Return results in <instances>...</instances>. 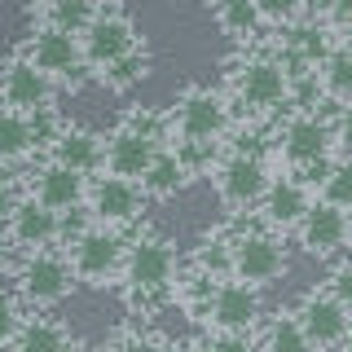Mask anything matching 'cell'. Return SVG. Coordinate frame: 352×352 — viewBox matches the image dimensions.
Wrapping results in <instances>:
<instances>
[{
	"instance_id": "cell-1",
	"label": "cell",
	"mask_w": 352,
	"mask_h": 352,
	"mask_svg": "<svg viewBox=\"0 0 352 352\" xmlns=\"http://www.w3.org/2000/svg\"><path fill=\"white\" fill-rule=\"evenodd\" d=\"M225 97L238 115V128L273 132L291 115L295 80L286 75L278 53L269 44H260V49H242L225 62Z\"/></svg>"
},
{
	"instance_id": "cell-2",
	"label": "cell",
	"mask_w": 352,
	"mask_h": 352,
	"mask_svg": "<svg viewBox=\"0 0 352 352\" xmlns=\"http://www.w3.org/2000/svg\"><path fill=\"white\" fill-rule=\"evenodd\" d=\"M181 256H176V242L154 225H141L137 234L128 238V260H124V291L128 308L141 317H150L154 308L176 304V282H181Z\"/></svg>"
},
{
	"instance_id": "cell-3",
	"label": "cell",
	"mask_w": 352,
	"mask_h": 352,
	"mask_svg": "<svg viewBox=\"0 0 352 352\" xmlns=\"http://www.w3.org/2000/svg\"><path fill=\"white\" fill-rule=\"evenodd\" d=\"M163 119H168V146H229V137L238 132V115L225 88L207 84L181 88Z\"/></svg>"
},
{
	"instance_id": "cell-4",
	"label": "cell",
	"mask_w": 352,
	"mask_h": 352,
	"mask_svg": "<svg viewBox=\"0 0 352 352\" xmlns=\"http://www.w3.org/2000/svg\"><path fill=\"white\" fill-rule=\"evenodd\" d=\"M5 256H36V251L66 247V216L49 212L44 203L27 194L22 172H5Z\"/></svg>"
},
{
	"instance_id": "cell-5",
	"label": "cell",
	"mask_w": 352,
	"mask_h": 352,
	"mask_svg": "<svg viewBox=\"0 0 352 352\" xmlns=\"http://www.w3.org/2000/svg\"><path fill=\"white\" fill-rule=\"evenodd\" d=\"M168 146V119L159 110H128L115 128L106 132V172L124 181H146L154 159Z\"/></svg>"
},
{
	"instance_id": "cell-6",
	"label": "cell",
	"mask_w": 352,
	"mask_h": 352,
	"mask_svg": "<svg viewBox=\"0 0 352 352\" xmlns=\"http://www.w3.org/2000/svg\"><path fill=\"white\" fill-rule=\"evenodd\" d=\"M5 278L9 295H18L36 313H53L62 300H71V291L80 286L66 251H36V256H5Z\"/></svg>"
},
{
	"instance_id": "cell-7",
	"label": "cell",
	"mask_w": 352,
	"mask_h": 352,
	"mask_svg": "<svg viewBox=\"0 0 352 352\" xmlns=\"http://www.w3.org/2000/svg\"><path fill=\"white\" fill-rule=\"evenodd\" d=\"M269 154L291 176L335 159V124H330V110H291L269 132Z\"/></svg>"
},
{
	"instance_id": "cell-8",
	"label": "cell",
	"mask_w": 352,
	"mask_h": 352,
	"mask_svg": "<svg viewBox=\"0 0 352 352\" xmlns=\"http://www.w3.org/2000/svg\"><path fill=\"white\" fill-rule=\"evenodd\" d=\"M273 176H278V172H273L269 154L229 146L225 159H220L216 172H212V190H216L220 207H225L229 216L247 220V212H260V203H264V194H269Z\"/></svg>"
},
{
	"instance_id": "cell-9",
	"label": "cell",
	"mask_w": 352,
	"mask_h": 352,
	"mask_svg": "<svg viewBox=\"0 0 352 352\" xmlns=\"http://www.w3.org/2000/svg\"><path fill=\"white\" fill-rule=\"evenodd\" d=\"M66 260H71L80 286H119L124 282V260H128V238L110 234L102 225H84L80 234L66 242Z\"/></svg>"
},
{
	"instance_id": "cell-10",
	"label": "cell",
	"mask_w": 352,
	"mask_h": 352,
	"mask_svg": "<svg viewBox=\"0 0 352 352\" xmlns=\"http://www.w3.org/2000/svg\"><path fill=\"white\" fill-rule=\"evenodd\" d=\"M18 53H27L31 62L40 66L49 80H58L62 88H80L88 75V62H84V40L66 36L58 27H44V22H31L18 40Z\"/></svg>"
},
{
	"instance_id": "cell-11",
	"label": "cell",
	"mask_w": 352,
	"mask_h": 352,
	"mask_svg": "<svg viewBox=\"0 0 352 352\" xmlns=\"http://www.w3.org/2000/svg\"><path fill=\"white\" fill-rule=\"evenodd\" d=\"M146 212H150V198L137 181H124V176H110V172L93 176V185H88V216H93V225L132 238L146 225Z\"/></svg>"
},
{
	"instance_id": "cell-12",
	"label": "cell",
	"mask_w": 352,
	"mask_h": 352,
	"mask_svg": "<svg viewBox=\"0 0 352 352\" xmlns=\"http://www.w3.org/2000/svg\"><path fill=\"white\" fill-rule=\"evenodd\" d=\"M286 269H291V242L282 234H273V229H264V225H242L238 247H234V264H229V278L264 291V286L278 282Z\"/></svg>"
},
{
	"instance_id": "cell-13",
	"label": "cell",
	"mask_w": 352,
	"mask_h": 352,
	"mask_svg": "<svg viewBox=\"0 0 352 352\" xmlns=\"http://www.w3.org/2000/svg\"><path fill=\"white\" fill-rule=\"evenodd\" d=\"M5 352H80L62 317L36 313L5 291Z\"/></svg>"
},
{
	"instance_id": "cell-14",
	"label": "cell",
	"mask_w": 352,
	"mask_h": 352,
	"mask_svg": "<svg viewBox=\"0 0 352 352\" xmlns=\"http://www.w3.org/2000/svg\"><path fill=\"white\" fill-rule=\"evenodd\" d=\"M141 49H146V44L137 36L132 14L124 5H115V0H106V5L97 9V22L84 36V62H88V71H93V80L102 71H110V66H119L124 58H132V53H141Z\"/></svg>"
},
{
	"instance_id": "cell-15",
	"label": "cell",
	"mask_w": 352,
	"mask_h": 352,
	"mask_svg": "<svg viewBox=\"0 0 352 352\" xmlns=\"http://www.w3.org/2000/svg\"><path fill=\"white\" fill-rule=\"evenodd\" d=\"M207 330V339H220V335H260L264 326V295L256 291V286L238 282V278H225L216 286L212 304H207L203 322H198Z\"/></svg>"
},
{
	"instance_id": "cell-16",
	"label": "cell",
	"mask_w": 352,
	"mask_h": 352,
	"mask_svg": "<svg viewBox=\"0 0 352 352\" xmlns=\"http://www.w3.org/2000/svg\"><path fill=\"white\" fill-rule=\"evenodd\" d=\"M58 93L62 84L49 80L27 53H9L5 66H0V102L5 110H18V115H40V110H58Z\"/></svg>"
},
{
	"instance_id": "cell-17",
	"label": "cell",
	"mask_w": 352,
	"mask_h": 352,
	"mask_svg": "<svg viewBox=\"0 0 352 352\" xmlns=\"http://www.w3.org/2000/svg\"><path fill=\"white\" fill-rule=\"evenodd\" d=\"M295 317H300L308 344H313L317 352H339L348 344V335H352V313L326 291V286L304 291L300 304H295Z\"/></svg>"
},
{
	"instance_id": "cell-18",
	"label": "cell",
	"mask_w": 352,
	"mask_h": 352,
	"mask_svg": "<svg viewBox=\"0 0 352 352\" xmlns=\"http://www.w3.org/2000/svg\"><path fill=\"white\" fill-rule=\"evenodd\" d=\"M22 181H27V194L36 198V203H44L49 212H58V216H75V212H84L88 207V176L80 172H71V168H62V163H36L31 172H22Z\"/></svg>"
},
{
	"instance_id": "cell-19",
	"label": "cell",
	"mask_w": 352,
	"mask_h": 352,
	"mask_svg": "<svg viewBox=\"0 0 352 352\" xmlns=\"http://www.w3.org/2000/svg\"><path fill=\"white\" fill-rule=\"evenodd\" d=\"M313 203H317V194L308 190L304 181L278 172L273 185H269V194H264V203H260V212H256V225L273 229V234H282V238H295V229L304 225V216L313 212Z\"/></svg>"
},
{
	"instance_id": "cell-20",
	"label": "cell",
	"mask_w": 352,
	"mask_h": 352,
	"mask_svg": "<svg viewBox=\"0 0 352 352\" xmlns=\"http://www.w3.org/2000/svg\"><path fill=\"white\" fill-rule=\"evenodd\" d=\"M295 247L317 256V260H339L352 247V216L317 198L313 212L304 216V225L295 229Z\"/></svg>"
},
{
	"instance_id": "cell-21",
	"label": "cell",
	"mask_w": 352,
	"mask_h": 352,
	"mask_svg": "<svg viewBox=\"0 0 352 352\" xmlns=\"http://www.w3.org/2000/svg\"><path fill=\"white\" fill-rule=\"evenodd\" d=\"M44 159L62 163V168H71V172H80V176L93 181V176L106 172V132H97L88 124H66Z\"/></svg>"
},
{
	"instance_id": "cell-22",
	"label": "cell",
	"mask_w": 352,
	"mask_h": 352,
	"mask_svg": "<svg viewBox=\"0 0 352 352\" xmlns=\"http://www.w3.org/2000/svg\"><path fill=\"white\" fill-rule=\"evenodd\" d=\"M212 22L225 40H234L238 49H260L269 44V9L260 0H216Z\"/></svg>"
},
{
	"instance_id": "cell-23",
	"label": "cell",
	"mask_w": 352,
	"mask_h": 352,
	"mask_svg": "<svg viewBox=\"0 0 352 352\" xmlns=\"http://www.w3.org/2000/svg\"><path fill=\"white\" fill-rule=\"evenodd\" d=\"M190 181H194V172L185 168V159L172 146H163V154L154 159V168L146 172V181H141V190H146L150 203H168V198H176Z\"/></svg>"
},
{
	"instance_id": "cell-24",
	"label": "cell",
	"mask_w": 352,
	"mask_h": 352,
	"mask_svg": "<svg viewBox=\"0 0 352 352\" xmlns=\"http://www.w3.org/2000/svg\"><path fill=\"white\" fill-rule=\"evenodd\" d=\"M97 0H44V5H36V22H44V27H58L66 31V36L84 40L88 27L97 22Z\"/></svg>"
},
{
	"instance_id": "cell-25",
	"label": "cell",
	"mask_w": 352,
	"mask_h": 352,
	"mask_svg": "<svg viewBox=\"0 0 352 352\" xmlns=\"http://www.w3.org/2000/svg\"><path fill=\"white\" fill-rule=\"evenodd\" d=\"M256 344H260V352H317L313 344H308V335H304L300 317H295V308L264 317V326H260Z\"/></svg>"
},
{
	"instance_id": "cell-26",
	"label": "cell",
	"mask_w": 352,
	"mask_h": 352,
	"mask_svg": "<svg viewBox=\"0 0 352 352\" xmlns=\"http://www.w3.org/2000/svg\"><path fill=\"white\" fill-rule=\"evenodd\" d=\"M317 88H322V102L330 110L352 106V53L335 49L330 58L317 66Z\"/></svg>"
},
{
	"instance_id": "cell-27",
	"label": "cell",
	"mask_w": 352,
	"mask_h": 352,
	"mask_svg": "<svg viewBox=\"0 0 352 352\" xmlns=\"http://www.w3.org/2000/svg\"><path fill=\"white\" fill-rule=\"evenodd\" d=\"M150 49H141V53H132V58H124L119 66H110V71H102L97 75V84L102 88H110V93H132L141 80L150 75Z\"/></svg>"
},
{
	"instance_id": "cell-28",
	"label": "cell",
	"mask_w": 352,
	"mask_h": 352,
	"mask_svg": "<svg viewBox=\"0 0 352 352\" xmlns=\"http://www.w3.org/2000/svg\"><path fill=\"white\" fill-rule=\"evenodd\" d=\"M317 198L352 216V159H339V163H335V172L326 176V185L317 190Z\"/></svg>"
},
{
	"instance_id": "cell-29",
	"label": "cell",
	"mask_w": 352,
	"mask_h": 352,
	"mask_svg": "<svg viewBox=\"0 0 352 352\" xmlns=\"http://www.w3.org/2000/svg\"><path fill=\"white\" fill-rule=\"evenodd\" d=\"M330 295H335L339 304L352 313V256H344V260H335V269H330V278L322 282Z\"/></svg>"
},
{
	"instance_id": "cell-30",
	"label": "cell",
	"mask_w": 352,
	"mask_h": 352,
	"mask_svg": "<svg viewBox=\"0 0 352 352\" xmlns=\"http://www.w3.org/2000/svg\"><path fill=\"white\" fill-rule=\"evenodd\" d=\"M330 124H335V159H352V106L330 110Z\"/></svg>"
},
{
	"instance_id": "cell-31",
	"label": "cell",
	"mask_w": 352,
	"mask_h": 352,
	"mask_svg": "<svg viewBox=\"0 0 352 352\" xmlns=\"http://www.w3.org/2000/svg\"><path fill=\"white\" fill-rule=\"evenodd\" d=\"M326 18L335 22V31H339V49L352 53V5H335V9H326Z\"/></svg>"
},
{
	"instance_id": "cell-32",
	"label": "cell",
	"mask_w": 352,
	"mask_h": 352,
	"mask_svg": "<svg viewBox=\"0 0 352 352\" xmlns=\"http://www.w3.org/2000/svg\"><path fill=\"white\" fill-rule=\"evenodd\" d=\"M212 348L216 352H260L256 335H220V339H212Z\"/></svg>"
},
{
	"instance_id": "cell-33",
	"label": "cell",
	"mask_w": 352,
	"mask_h": 352,
	"mask_svg": "<svg viewBox=\"0 0 352 352\" xmlns=\"http://www.w3.org/2000/svg\"><path fill=\"white\" fill-rule=\"evenodd\" d=\"M181 352H216L212 339H194V344H181Z\"/></svg>"
},
{
	"instance_id": "cell-34",
	"label": "cell",
	"mask_w": 352,
	"mask_h": 352,
	"mask_svg": "<svg viewBox=\"0 0 352 352\" xmlns=\"http://www.w3.org/2000/svg\"><path fill=\"white\" fill-rule=\"evenodd\" d=\"M339 352H352V335H348V344H344V348H339Z\"/></svg>"
},
{
	"instance_id": "cell-35",
	"label": "cell",
	"mask_w": 352,
	"mask_h": 352,
	"mask_svg": "<svg viewBox=\"0 0 352 352\" xmlns=\"http://www.w3.org/2000/svg\"><path fill=\"white\" fill-rule=\"evenodd\" d=\"M348 256H352V247H348Z\"/></svg>"
}]
</instances>
